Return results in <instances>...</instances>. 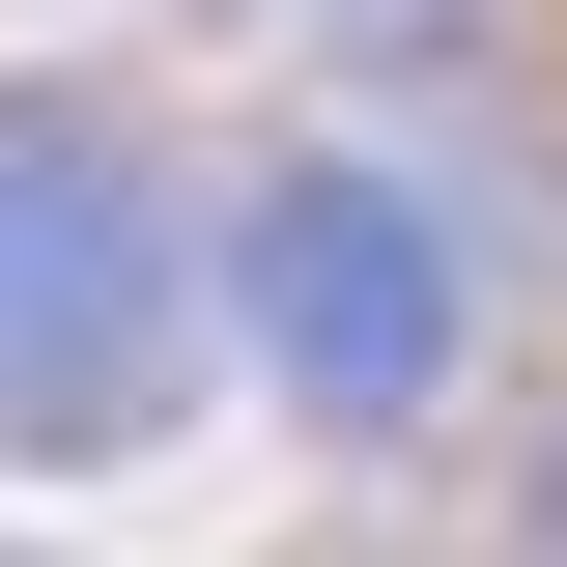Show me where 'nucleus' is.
I'll return each instance as SVG.
<instances>
[{
    "instance_id": "nucleus-1",
    "label": "nucleus",
    "mask_w": 567,
    "mask_h": 567,
    "mask_svg": "<svg viewBox=\"0 0 567 567\" xmlns=\"http://www.w3.org/2000/svg\"><path fill=\"white\" fill-rule=\"evenodd\" d=\"M199 341V256H171V171H142L85 85H0V454H142Z\"/></svg>"
},
{
    "instance_id": "nucleus-2",
    "label": "nucleus",
    "mask_w": 567,
    "mask_h": 567,
    "mask_svg": "<svg viewBox=\"0 0 567 567\" xmlns=\"http://www.w3.org/2000/svg\"><path fill=\"white\" fill-rule=\"evenodd\" d=\"M227 284H256V341L312 425H398L425 369H454V227L369 171V142H284L256 199H227Z\"/></svg>"
},
{
    "instance_id": "nucleus-3",
    "label": "nucleus",
    "mask_w": 567,
    "mask_h": 567,
    "mask_svg": "<svg viewBox=\"0 0 567 567\" xmlns=\"http://www.w3.org/2000/svg\"><path fill=\"white\" fill-rule=\"evenodd\" d=\"M539 567H567V454H539Z\"/></svg>"
}]
</instances>
